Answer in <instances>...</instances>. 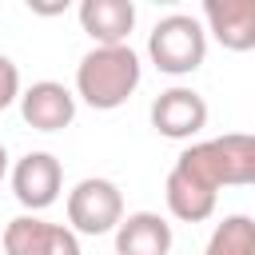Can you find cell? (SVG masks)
Instances as JSON below:
<instances>
[{"mask_svg": "<svg viewBox=\"0 0 255 255\" xmlns=\"http://www.w3.org/2000/svg\"><path fill=\"white\" fill-rule=\"evenodd\" d=\"M139 80H143V64L131 44L92 48L76 64V100H84L96 112H116L131 100Z\"/></svg>", "mask_w": 255, "mask_h": 255, "instance_id": "cell-1", "label": "cell"}, {"mask_svg": "<svg viewBox=\"0 0 255 255\" xmlns=\"http://www.w3.org/2000/svg\"><path fill=\"white\" fill-rule=\"evenodd\" d=\"M175 167L215 195L223 187H251L255 183V135L227 131V135L191 143L179 151Z\"/></svg>", "mask_w": 255, "mask_h": 255, "instance_id": "cell-2", "label": "cell"}, {"mask_svg": "<svg viewBox=\"0 0 255 255\" xmlns=\"http://www.w3.org/2000/svg\"><path fill=\"white\" fill-rule=\"evenodd\" d=\"M147 60L163 76H191V72H199L203 60H207L203 20H195L187 12H171V16L155 20V28L147 32Z\"/></svg>", "mask_w": 255, "mask_h": 255, "instance_id": "cell-3", "label": "cell"}, {"mask_svg": "<svg viewBox=\"0 0 255 255\" xmlns=\"http://www.w3.org/2000/svg\"><path fill=\"white\" fill-rule=\"evenodd\" d=\"M124 219V195L112 179L88 175L68 191V227L76 235H108Z\"/></svg>", "mask_w": 255, "mask_h": 255, "instance_id": "cell-4", "label": "cell"}, {"mask_svg": "<svg viewBox=\"0 0 255 255\" xmlns=\"http://www.w3.org/2000/svg\"><path fill=\"white\" fill-rule=\"evenodd\" d=\"M12 179V195L16 203L28 211V215H40L48 211L56 199H60V187H64V167L52 151H28L12 163L8 171Z\"/></svg>", "mask_w": 255, "mask_h": 255, "instance_id": "cell-5", "label": "cell"}, {"mask_svg": "<svg viewBox=\"0 0 255 255\" xmlns=\"http://www.w3.org/2000/svg\"><path fill=\"white\" fill-rule=\"evenodd\" d=\"M4 255H84L80 235L68 223H52L44 215H16L4 223Z\"/></svg>", "mask_w": 255, "mask_h": 255, "instance_id": "cell-6", "label": "cell"}, {"mask_svg": "<svg viewBox=\"0 0 255 255\" xmlns=\"http://www.w3.org/2000/svg\"><path fill=\"white\" fill-rule=\"evenodd\" d=\"M147 116H151V128L159 135H167V139H191V135H199L207 128V100L195 88L175 84V88H167V92H159L151 100Z\"/></svg>", "mask_w": 255, "mask_h": 255, "instance_id": "cell-7", "label": "cell"}, {"mask_svg": "<svg viewBox=\"0 0 255 255\" xmlns=\"http://www.w3.org/2000/svg\"><path fill=\"white\" fill-rule=\"evenodd\" d=\"M20 116L32 131H64L76 120V92L60 80H36L20 92Z\"/></svg>", "mask_w": 255, "mask_h": 255, "instance_id": "cell-8", "label": "cell"}, {"mask_svg": "<svg viewBox=\"0 0 255 255\" xmlns=\"http://www.w3.org/2000/svg\"><path fill=\"white\" fill-rule=\"evenodd\" d=\"M203 32L227 52H255V0H203Z\"/></svg>", "mask_w": 255, "mask_h": 255, "instance_id": "cell-9", "label": "cell"}, {"mask_svg": "<svg viewBox=\"0 0 255 255\" xmlns=\"http://www.w3.org/2000/svg\"><path fill=\"white\" fill-rule=\"evenodd\" d=\"M80 28L92 36L96 48H120L128 44L135 28V4L131 0H84L80 4Z\"/></svg>", "mask_w": 255, "mask_h": 255, "instance_id": "cell-10", "label": "cell"}, {"mask_svg": "<svg viewBox=\"0 0 255 255\" xmlns=\"http://www.w3.org/2000/svg\"><path fill=\"white\" fill-rule=\"evenodd\" d=\"M171 223L159 211H131L116 227V255H171Z\"/></svg>", "mask_w": 255, "mask_h": 255, "instance_id": "cell-11", "label": "cell"}, {"mask_svg": "<svg viewBox=\"0 0 255 255\" xmlns=\"http://www.w3.org/2000/svg\"><path fill=\"white\" fill-rule=\"evenodd\" d=\"M163 199H167V211L183 223H203L215 215V191H207L203 183H195L191 175H183L179 167L167 171V183H163Z\"/></svg>", "mask_w": 255, "mask_h": 255, "instance_id": "cell-12", "label": "cell"}, {"mask_svg": "<svg viewBox=\"0 0 255 255\" xmlns=\"http://www.w3.org/2000/svg\"><path fill=\"white\" fill-rule=\"evenodd\" d=\"M203 255H255V219L243 211L223 215V223H215Z\"/></svg>", "mask_w": 255, "mask_h": 255, "instance_id": "cell-13", "label": "cell"}, {"mask_svg": "<svg viewBox=\"0 0 255 255\" xmlns=\"http://www.w3.org/2000/svg\"><path fill=\"white\" fill-rule=\"evenodd\" d=\"M20 100V68L12 64V56L0 52V112L12 108Z\"/></svg>", "mask_w": 255, "mask_h": 255, "instance_id": "cell-14", "label": "cell"}, {"mask_svg": "<svg viewBox=\"0 0 255 255\" xmlns=\"http://www.w3.org/2000/svg\"><path fill=\"white\" fill-rule=\"evenodd\" d=\"M4 175H8V147L0 143V183H4Z\"/></svg>", "mask_w": 255, "mask_h": 255, "instance_id": "cell-15", "label": "cell"}, {"mask_svg": "<svg viewBox=\"0 0 255 255\" xmlns=\"http://www.w3.org/2000/svg\"><path fill=\"white\" fill-rule=\"evenodd\" d=\"M251 187H255V183H251Z\"/></svg>", "mask_w": 255, "mask_h": 255, "instance_id": "cell-16", "label": "cell"}]
</instances>
